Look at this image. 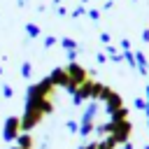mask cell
<instances>
[{
  "label": "cell",
  "instance_id": "cell-5",
  "mask_svg": "<svg viewBox=\"0 0 149 149\" xmlns=\"http://www.w3.org/2000/svg\"><path fill=\"white\" fill-rule=\"evenodd\" d=\"M98 100H102V102H105V112H107V114H114L116 109L126 107V105H123L121 93H119V91H114V88H109V86H102V91H100V98H98Z\"/></svg>",
  "mask_w": 149,
  "mask_h": 149
},
{
  "label": "cell",
  "instance_id": "cell-1",
  "mask_svg": "<svg viewBox=\"0 0 149 149\" xmlns=\"http://www.w3.org/2000/svg\"><path fill=\"white\" fill-rule=\"evenodd\" d=\"M44 109H42V100H26V109H23V116H21V128L23 133H30L35 126L42 123L44 119Z\"/></svg>",
  "mask_w": 149,
  "mask_h": 149
},
{
  "label": "cell",
  "instance_id": "cell-12",
  "mask_svg": "<svg viewBox=\"0 0 149 149\" xmlns=\"http://www.w3.org/2000/svg\"><path fill=\"white\" fill-rule=\"evenodd\" d=\"M79 149H98V142H88V144H81Z\"/></svg>",
  "mask_w": 149,
  "mask_h": 149
},
{
  "label": "cell",
  "instance_id": "cell-6",
  "mask_svg": "<svg viewBox=\"0 0 149 149\" xmlns=\"http://www.w3.org/2000/svg\"><path fill=\"white\" fill-rule=\"evenodd\" d=\"M21 133H23V128H21V116H7L5 123H2V140L14 142Z\"/></svg>",
  "mask_w": 149,
  "mask_h": 149
},
{
  "label": "cell",
  "instance_id": "cell-19",
  "mask_svg": "<svg viewBox=\"0 0 149 149\" xmlns=\"http://www.w3.org/2000/svg\"><path fill=\"white\" fill-rule=\"evenodd\" d=\"M0 72H2V68H0Z\"/></svg>",
  "mask_w": 149,
  "mask_h": 149
},
{
  "label": "cell",
  "instance_id": "cell-13",
  "mask_svg": "<svg viewBox=\"0 0 149 149\" xmlns=\"http://www.w3.org/2000/svg\"><path fill=\"white\" fill-rule=\"evenodd\" d=\"M2 95H5V98H12V88H9V86H2Z\"/></svg>",
  "mask_w": 149,
  "mask_h": 149
},
{
  "label": "cell",
  "instance_id": "cell-9",
  "mask_svg": "<svg viewBox=\"0 0 149 149\" xmlns=\"http://www.w3.org/2000/svg\"><path fill=\"white\" fill-rule=\"evenodd\" d=\"M126 119H128V107H121L112 114V121H126Z\"/></svg>",
  "mask_w": 149,
  "mask_h": 149
},
{
  "label": "cell",
  "instance_id": "cell-8",
  "mask_svg": "<svg viewBox=\"0 0 149 149\" xmlns=\"http://www.w3.org/2000/svg\"><path fill=\"white\" fill-rule=\"evenodd\" d=\"M16 147H21V149H33V147H35L33 133H21V135L16 137Z\"/></svg>",
  "mask_w": 149,
  "mask_h": 149
},
{
  "label": "cell",
  "instance_id": "cell-16",
  "mask_svg": "<svg viewBox=\"0 0 149 149\" xmlns=\"http://www.w3.org/2000/svg\"><path fill=\"white\" fill-rule=\"evenodd\" d=\"M123 149H133V144H130V142H126V144H123Z\"/></svg>",
  "mask_w": 149,
  "mask_h": 149
},
{
  "label": "cell",
  "instance_id": "cell-4",
  "mask_svg": "<svg viewBox=\"0 0 149 149\" xmlns=\"http://www.w3.org/2000/svg\"><path fill=\"white\" fill-rule=\"evenodd\" d=\"M65 70H68V77H70V79H68L65 91L72 95V93H74V91H77V88L88 79V70H86V68H81V65H79V63H74V61H72V63H68V65H65Z\"/></svg>",
  "mask_w": 149,
  "mask_h": 149
},
{
  "label": "cell",
  "instance_id": "cell-18",
  "mask_svg": "<svg viewBox=\"0 0 149 149\" xmlns=\"http://www.w3.org/2000/svg\"><path fill=\"white\" fill-rule=\"evenodd\" d=\"M144 149H149V144H147V147H144Z\"/></svg>",
  "mask_w": 149,
  "mask_h": 149
},
{
  "label": "cell",
  "instance_id": "cell-15",
  "mask_svg": "<svg viewBox=\"0 0 149 149\" xmlns=\"http://www.w3.org/2000/svg\"><path fill=\"white\" fill-rule=\"evenodd\" d=\"M23 77H30V65H23Z\"/></svg>",
  "mask_w": 149,
  "mask_h": 149
},
{
  "label": "cell",
  "instance_id": "cell-10",
  "mask_svg": "<svg viewBox=\"0 0 149 149\" xmlns=\"http://www.w3.org/2000/svg\"><path fill=\"white\" fill-rule=\"evenodd\" d=\"M114 147H116V144H114L109 137H105L102 142H98V149H114Z\"/></svg>",
  "mask_w": 149,
  "mask_h": 149
},
{
  "label": "cell",
  "instance_id": "cell-7",
  "mask_svg": "<svg viewBox=\"0 0 149 149\" xmlns=\"http://www.w3.org/2000/svg\"><path fill=\"white\" fill-rule=\"evenodd\" d=\"M49 79L54 81V86H63V88H65L70 77H68V70H65V68H56V70L49 74Z\"/></svg>",
  "mask_w": 149,
  "mask_h": 149
},
{
  "label": "cell",
  "instance_id": "cell-3",
  "mask_svg": "<svg viewBox=\"0 0 149 149\" xmlns=\"http://www.w3.org/2000/svg\"><path fill=\"white\" fill-rule=\"evenodd\" d=\"M102 86H105L102 81H98V79H91V77H88V79H86V81H84V84L72 93V102H74V105H81L84 100H98V98H100Z\"/></svg>",
  "mask_w": 149,
  "mask_h": 149
},
{
  "label": "cell",
  "instance_id": "cell-2",
  "mask_svg": "<svg viewBox=\"0 0 149 149\" xmlns=\"http://www.w3.org/2000/svg\"><path fill=\"white\" fill-rule=\"evenodd\" d=\"M100 133H112L109 135V140L114 142V144H126L128 142V137H130V133H133V123L126 119V121H109V123H105V126H100L98 128Z\"/></svg>",
  "mask_w": 149,
  "mask_h": 149
},
{
  "label": "cell",
  "instance_id": "cell-11",
  "mask_svg": "<svg viewBox=\"0 0 149 149\" xmlns=\"http://www.w3.org/2000/svg\"><path fill=\"white\" fill-rule=\"evenodd\" d=\"M65 128H68V130H70V133H77V130H79V123H77V121H72V119H70V121H65Z\"/></svg>",
  "mask_w": 149,
  "mask_h": 149
},
{
  "label": "cell",
  "instance_id": "cell-14",
  "mask_svg": "<svg viewBox=\"0 0 149 149\" xmlns=\"http://www.w3.org/2000/svg\"><path fill=\"white\" fill-rule=\"evenodd\" d=\"M135 107H137V109H147V102H144V100H135Z\"/></svg>",
  "mask_w": 149,
  "mask_h": 149
},
{
  "label": "cell",
  "instance_id": "cell-17",
  "mask_svg": "<svg viewBox=\"0 0 149 149\" xmlns=\"http://www.w3.org/2000/svg\"><path fill=\"white\" fill-rule=\"evenodd\" d=\"M12 149H21V147H16V144H14V147H12Z\"/></svg>",
  "mask_w": 149,
  "mask_h": 149
}]
</instances>
